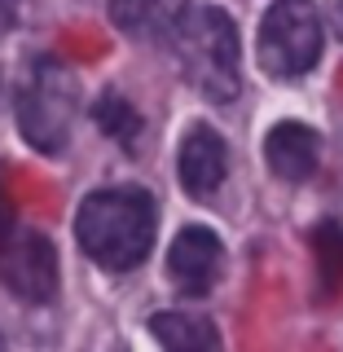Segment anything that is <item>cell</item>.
Segmentation results:
<instances>
[{
  "label": "cell",
  "mask_w": 343,
  "mask_h": 352,
  "mask_svg": "<svg viewBox=\"0 0 343 352\" xmlns=\"http://www.w3.org/2000/svg\"><path fill=\"white\" fill-rule=\"evenodd\" d=\"M154 198L146 190H97L84 198L80 216H75V238H80L84 256L102 269H137L154 247Z\"/></svg>",
  "instance_id": "6da1fadb"
},
{
  "label": "cell",
  "mask_w": 343,
  "mask_h": 352,
  "mask_svg": "<svg viewBox=\"0 0 343 352\" xmlns=\"http://www.w3.org/2000/svg\"><path fill=\"white\" fill-rule=\"evenodd\" d=\"M172 44L198 93L212 102H234L242 88V62H238V31L225 9L185 5L172 22Z\"/></svg>",
  "instance_id": "7a4b0ae2"
},
{
  "label": "cell",
  "mask_w": 343,
  "mask_h": 352,
  "mask_svg": "<svg viewBox=\"0 0 343 352\" xmlns=\"http://www.w3.org/2000/svg\"><path fill=\"white\" fill-rule=\"evenodd\" d=\"M80 106V84L58 58H40L18 93V128L27 146L40 154H58L71 137V119Z\"/></svg>",
  "instance_id": "3957f363"
},
{
  "label": "cell",
  "mask_w": 343,
  "mask_h": 352,
  "mask_svg": "<svg viewBox=\"0 0 343 352\" xmlns=\"http://www.w3.org/2000/svg\"><path fill=\"white\" fill-rule=\"evenodd\" d=\"M256 53L273 80H295L313 71L322 58V18L313 0H278L260 22Z\"/></svg>",
  "instance_id": "277c9868"
},
{
  "label": "cell",
  "mask_w": 343,
  "mask_h": 352,
  "mask_svg": "<svg viewBox=\"0 0 343 352\" xmlns=\"http://www.w3.org/2000/svg\"><path fill=\"white\" fill-rule=\"evenodd\" d=\"M0 282L27 304H49L58 295V251L36 229L0 234Z\"/></svg>",
  "instance_id": "5b68a950"
},
{
  "label": "cell",
  "mask_w": 343,
  "mask_h": 352,
  "mask_svg": "<svg viewBox=\"0 0 343 352\" xmlns=\"http://www.w3.org/2000/svg\"><path fill=\"white\" fill-rule=\"evenodd\" d=\"M220 269H225V247L212 229L190 225L176 234L168 251V278L181 295H207L220 282Z\"/></svg>",
  "instance_id": "8992f818"
},
{
  "label": "cell",
  "mask_w": 343,
  "mask_h": 352,
  "mask_svg": "<svg viewBox=\"0 0 343 352\" xmlns=\"http://www.w3.org/2000/svg\"><path fill=\"white\" fill-rule=\"evenodd\" d=\"M225 168H229V150L212 128H190L185 132L181 159H176L185 194L190 198H212L220 190V181H225Z\"/></svg>",
  "instance_id": "52a82bcc"
},
{
  "label": "cell",
  "mask_w": 343,
  "mask_h": 352,
  "mask_svg": "<svg viewBox=\"0 0 343 352\" xmlns=\"http://www.w3.org/2000/svg\"><path fill=\"white\" fill-rule=\"evenodd\" d=\"M317 159H322V137L308 124L286 119V124H278L264 137V163L282 181H308L317 172Z\"/></svg>",
  "instance_id": "ba28073f"
},
{
  "label": "cell",
  "mask_w": 343,
  "mask_h": 352,
  "mask_svg": "<svg viewBox=\"0 0 343 352\" xmlns=\"http://www.w3.org/2000/svg\"><path fill=\"white\" fill-rule=\"evenodd\" d=\"M163 352H220V335L207 317L194 313H159L150 322Z\"/></svg>",
  "instance_id": "9c48e42d"
},
{
  "label": "cell",
  "mask_w": 343,
  "mask_h": 352,
  "mask_svg": "<svg viewBox=\"0 0 343 352\" xmlns=\"http://www.w3.org/2000/svg\"><path fill=\"white\" fill-rule=\"evenodd\" d=\"M93 119H97V128H102L106 137L119 141V146H132V141H137V132H141V115L119 93H106L102 102L93 106Z\"/></svg>",
  "instance_id": "30bf717a"
},
{
  "label": "cell",
  "mask_w": 343,
  "mask_h": 352,
  "mask_svg": "<svg viewBox=\"0 0 343 352\" xmlns=\"http://www.w3.org/2000/svg\"><path fill=\"white\" fill-rule=\"evenodd\" d=\"M313 251H317V264H322L326 286H335L339 269H343V234H339L335 225H322V229L313 234Z\"/></svg>",
  "instance_id": "8fae6325"
},
{
  "label": "cell",
  "mask_w": 343,
  "mask_h": 352,
  "mask_svg": "<svg viewBox=\"0 0 343 352\" xmlns=\"http://www.w3.org/2000/svg\"><path fill=\"white\" fill-rule=\"evenodd\" d=\"M110 18H115L119 31L137 36L154 22V0H110Z\"/></svg>",
  "instance_id": "7c38bea8"
},
{
  "label": "cell",
  "mask_w": 343,
  "mask_h": 352,
  "mask_svg": "<svg viewBox=\"0 0 343 352\" xmlns=\"http://www.w3.org/2000/svg\"><path fill=\"white\" fill-rule=\"evenodd\" d=\"M5 229H14V212H9V203H5V190H0V234Z\"/></svg>",
  "instance_id": "4fadbf2b"
},
{
  "label": "cell",
  "mask_w": 343,
  "mask_h": 352,
  "mask_svg": "<svg viewBox=\"0 0 343 352\" xmlns=\"http://www.w3.org/2000/svg\"><path fill=\"white\" fill-rule=\"evenodd\" d=\"M335 22H339V31H343V0H335Z\"/></svg>",
  "instance_id": "5bb4252c"
},
{
  "label": "cell",
  "mask_w": 343,
  "mask_h": 352,
  "mask_svg": "<svg viewBox=\"0 0 343 352\" xmlns=\"http://www.w3.org/2000/svg\"><path fill=\"white\" fill-rule=\"evenodd\" d=\"M0 352H5V339H0Z\"/></svg>",
  "instance_id": "9a60e30c"
}]
</instances>
